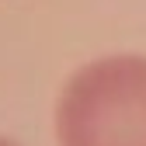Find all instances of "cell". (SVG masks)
<instances>
[{"instance_id": "cell-1", "label": "cell", "mask_w": 146, "mask_h": 146, "mask_svg": "<svg viewBox=\"0 0 146 146\" xmlns=\"http://www.w3.org/2000/svg\"><path fill=\"white\" fill-rule=\"evenodd\" d=\"M56 146H146V56L111 52L77 66L52 111Z\"/></svg>"}, {"instance_id": "cell-2", "label": "cell", "mask_w": 146, "mask_h": 146, "mask_svg": "<svg viewBox=\"0 0 146 146\" xmlns=\"http://www.w3.org/2000/svg\"><path fill=\"white\" fill-rule=\"evenodd\" d=\"M0 146H21L17 139H11V136H0Z\"/></svg>"}]
</instances>
